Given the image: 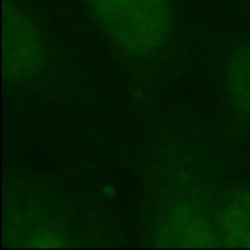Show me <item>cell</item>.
<instances>
[{
	"label": "cell",
	"instance_id": "2",
	"mask_svg": "<svg viewBox=\"0 0 250 250\" xmlns=\"http://www.w3.org/2000/svg\"><path fill=\"white\" fill-rule=\"evenodd\" d=\"M43 42L38 28L14 4L4 5V76L24 79L43 63Z\"/></svg>",
	"mask_w": 250,
	"mask_h": 250
},
{
	"label": "cell",
	"instance_id": "3",
	"mask_svg": "<svg viewBox=\"0 0 250 250\" xmlns=\"http://www.w3.org/2000/svg\"><path fill=\"white\" fill-rule=\"evenodd\" d=\"M160 245L167 247H212L219 245L216 219L188 201L175 202L163 214L156 228Z\"/></svg>",
	"mask_w": 250,
	"mask_h": 250
},
{
	"label": "cell",
	"instance_id": "4",
	"mask_svg": "<svg viewBox=\"0 0 250 250\" xmlns=\"http://www.w3.org/2000/svg\"><path fill=\"white\" fill-rule=\"evenodd\" d=\"M219 245L250 247V190L235 195L216 216Z\"/></svg>",
	"mask_w": 250,
	"mask_h": 250
},
{
	"label": "cell",
	"instance_id": "5",
	"mask_svg": "<svg viewBox=\"0 0 250 250\" xmlns=\"http://www.w3.org/2000/svg\"><path fill=\"white\" fill-rule=\"evenodd\" d=\"M226 93L231 104L250 115V43L236 50L226 69Z\"/></svg>",
	"mask_w": 250,
	"mask_h": 250
},
{
	"label": "cell",
	"instance_id": "1",
	"mask_svg": "<svg viewBox=\"0 0 250 250\" xmlns=\"http://www.w3.org/2000/svg\"><path fill=\"white\" fill-rule=\"evenodd\" d=\"M115 45L129 55H149L171 29L170 0H87Z\"/></svg>",
	"mask_w": 250,
	"mask_h": 250
}]
</instances>
